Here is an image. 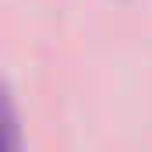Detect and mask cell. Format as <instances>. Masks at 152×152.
Wrapping results in <instances>:
<instances>
[{"label": "cell", "instance_id": "6da1fadb", "mask_svg": "<svg viewBox=\"0 0 152 152\" xmlns=\"http://www.w3.org/2000/svg\"><path fill=\"white\" fill-rule=\"evenodd\" d=\"M4 152H21L18 113H14V103H11V99H4Z\"/></svg>", "mask_w": 152, "mask_h": 152}]
</instances>
